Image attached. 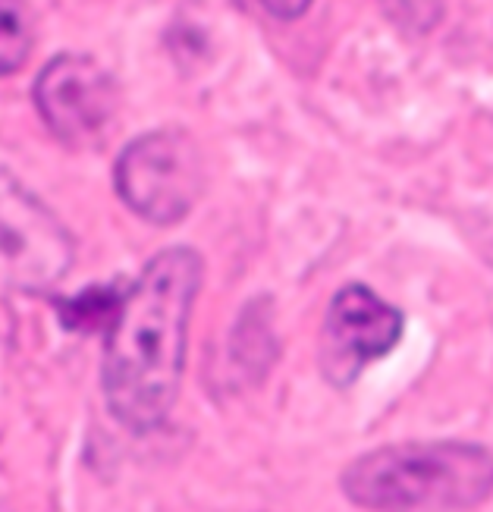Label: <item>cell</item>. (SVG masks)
I'll use <instances>...</instances> for the list:
<instances>
[{"mask_svg":"<svg viewBox=\"0 0 493 512\" xmlns=\"http://www.w3.org/2000/svg\"><path fill=\"white\" fill-rule=\"evenodd\" d=\"M261 4L280 19H299L311 7V0H261Z\"/></svg>","mask_w":493,"mask_h":512,"instance_id":"ba28073f","label":"cell"},{"mask_svg":"<svg viewBox=\"0 0 493 512\" xmlns=\"http://www.w3.org/2000/svg\"><path fill=\"white\" fill-rule=\"evenodd\" d=\"M205 261L176 246L154 255L117 302L107 330L101 384L123 428L148 434L170 418L183 387L192 311Z\"/></svg>","mask_w":493,"mask_h":512,"instance_id":"6da1fadb","label":"cell"},{"mask_svg":"<svg viewBox=\"0 0 493 512\" xmlns=\"http://www.w3.org/2000/svg\"><path fill=\"white\" fill-rule=\"evenodd\" d=\"M340 491L365 512H472L493 497V453L472 440L387 443L346 465Z\"/></svg>","mask_w":493,"mask_h":512,"instance_id":"7a4b0ae2","label":"cell"},{"mask_svg":"<svg viewBox=\"0 0 493 512\" xmlns=\"http://www.w3.org/2000/svg\"><path fill=\"white\" fill-rule=\"evenodd\" d=\"M117 192L123 205L154 227L186 220L205 195L208 170L198 142L183 129H154L136 139L117 161Z\"/></svg>","mask_w":493,"mask_h":512,"instance_id":"277c9868","label":"cell"},{"mask_svg":"<svg viewBox=\"0 0 493 512\" xmlns=\"http://www.w3.org/2000/svg\"><path fill=\"white\" fill-rule=\"evenodd\" d=\"M32 54V13L26 0H0V79L19 73Z\"/></svg>","mask_w":493,"mask_h":512,"instance_id":"52a82bcc","label":"cell"},{"mask_svg":"<svg viewBox=\"0 0 493 512\" xmlns=\"http://www.w3.org/2000/svg\"><path fill=\"white\" fill-rule=\"evenodd\" d=\"M35 107L57 142L92 151L114 136L120 88L95 57L60 54L35 79Z\"/></svg>","mask_w":493,"mask_h":512,"instance_id":"5b68a950","label":"cell"},{"mask_svg":"<svg viewBox=\"0 0 493 512\" xmlns=\"http://www.w3.org/2000/svg\"><path fill=\"white\" fill-rule=\"evenodd\" d=\"M402 330H406L402 311L380 299L371 286H343L333 296L318 333V365L324 381L336 390H349L374 362L387 359L399 346Z\"/></svg>","mask_w":493,"mask_h":512,"instance_id":"8992f818","label":"cell"},{"mask_svg":"<svg viewBox=\"0 0 493 512\" xmlns=\"http://www.w3.org/2000/svg\"><path fill=\"white\" fill-rule=\"evenodd\" d=\"M76 242L63 220L0 167V296H41L73 271Z\"/></svg>","mask_w":493,"mask_h":512,"instance_id":"3957f363","label":"cell"}]
</instances>
